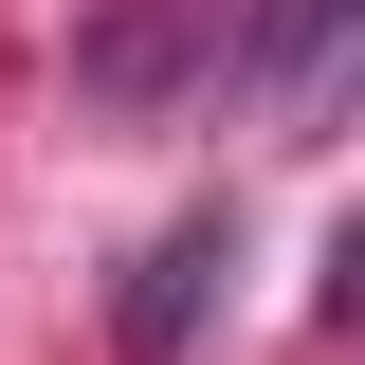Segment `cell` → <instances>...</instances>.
<instances>
[{"mask_svg":"<svg viewBox=\"0 0 365 365\" xmlns=\"http://www.w3.org/2000/svg\"><path fill=\"white\" fill-rule=\"evenodd\" d=\"M220 37H237L220 0H128V19L73 37V91H91V110H165L182 73H220Z\"/></svg>","mask_w":365,"mask_h":365,"instance_id":"6da1fadb","label":"cell"},{"mask_svg":"<svg viewBox=\"0 0 365 365\" xmlns=\"http://www.w3.org/2000/svg\"><path fill=\"white\" fill-rule=\"evenodd\" d=\"M220 274H237V220H220V201H182V220L146 237V274L110 292V347H128V365H182V329H201Z\"/></svg>","mask_w":365,"mask_h":365,"instance_id":"7a4b0ae2","label":"cell"}]
</instances>
